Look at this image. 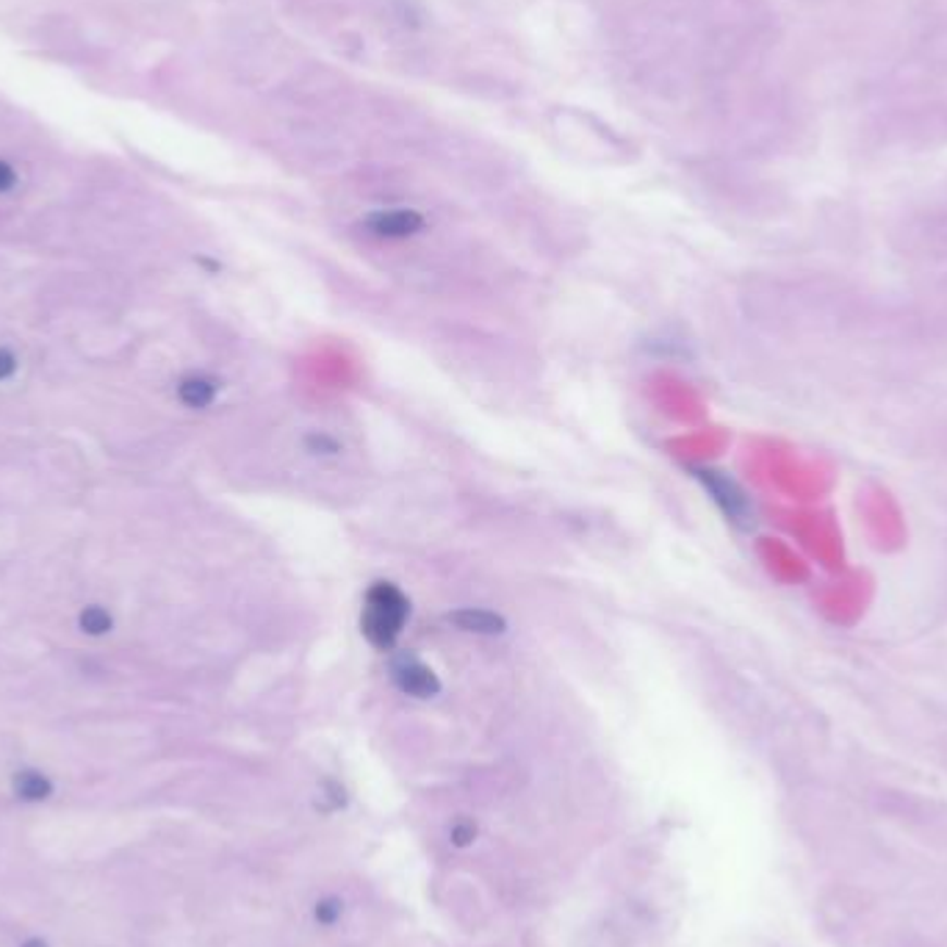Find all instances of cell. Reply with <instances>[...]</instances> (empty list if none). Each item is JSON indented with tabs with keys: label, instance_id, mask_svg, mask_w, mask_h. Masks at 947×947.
Masks as SVG:
<instances>
[{
	"label": "cell",
	"instance_id": "3",
	"mask_svg": "<svg viewBox=\"0 0 947 947\" xmlns=\"http://www.w3.org/2000/svg\"><path fill=\"white\" fill-rule=\"evenodd\" d=\"M391 679L402 692L414 696V699H432V696L441 692V681L432 674V668H427L425 662L410 654H402L399 660H394Z\"/></svg>",
	"mask_w": 947,
	"mask_h": 947
},
{
	"label": "cell",
	"instance_id": "7",
	"mask_svg": "<svg viewBox=\"0 0 947 947\" xmlns=\"http://www.w3.org/2000/svg\"><path fill=\"white\" fill-rule=\"evenodd\" d=\"M14 792H17L23 801H45V798L53 792V784L37 771H23L14 778Z\"/></svg>",
	"mask_w": 947,
	"mask_h": 947
},
{
	"label": "cell",
	"instance_id": "1",
	"mask_svg": "<svg viewBox=\"0 0 947 947\" xmlns=\"http://www.w3.org/2000/svg\"><path fill=\"white\" fill-rule=\"evenodd\" d=\"M410 618V602L394 582H374L366 593L360 631L374 649L389 651L399 640L402 626Z\"/></svg>",
	"mask_w": 947,
	"mask_h": 947
},
{
	"label": "cell",
	"instance_id": "8",
	"mask_svg": "<svg viewBox=\"0 0 947 947\" xmlns=\"http://www.w3.org/2000/svg\"><path fill=\"white\" fill-rule=\"evenodd\" d=\"M81 629L89 635H106L111 629V615L103 607H86L81 613Z\"/></svg>",
	"mask_w": 947,
	"mask_h": 947
},
{
	"label": "cell",
	"instance_id": "10",
	"mask_svg": "<svg viewBox=\"0 0 947 947\" xmlns=\"http://www.w3.org/2000/svg\"><path fill=\"white\" fill-rule=\"evenodd\" d=\"M14 183H17L14 170L7 164V161H0V195H3V192H9V188H14Z\"/></svg>",
	"mask_w": 947,
	"mask_h": 947
},
{
	"label": "cell",
	"instance_id": "9",
	"mask_svg": "<svg viewBox=\"0 0 947 947\" xmlns=\"http://www.w3.org/2000/svg\"><path fill=\"white\" fill-rule=\"evenodd\" d=\"M339 914H341V903L335 898L316 903V920H319V923H324V925L335 923V918H339Z\"/></svg>",
	"mask_w": 947,
	"mask_h": 947
},
{
	"label": "cell",
	"instance_id": "5",
	"mask_svg": "<svg viewBox=\"0 0 947 947\" xmlns=\"http://www.w3.org/2000/svg\"><path fill=\"white\" fill-rule=\"evenodd\" d=\"M446 620L460 631H471V635H502L507 629V620L502 615L491 613V610H455V613L446 615Z\"/></svg>",
	"mask_w": 947,
	"mask_h": 947
},
{
	"label": "cell",
	"instance_id": "6",
	"mask_svg": "<svg viewBox=\"0 0 947 947\" xmlns=\"http://www.w3.org/2000/svg\"><path fill=\"white\" fill-rule=\"evenodd\" d=\"M177 396H181L183 405L188 407H208L217 396V383L208 380V377H186L181 385H177Z\"/></svg>",
	"mask_w": 947,
	"mask_h": 947
},
{
	"label": "cell",
	"instance_id": "2",
	"mask_svg": "<svg viewBox=\"0 0 947 947\" xmlns=\"http://www.w3.org/2000/svg\"><path fill=\"white\" fill-rule=\"evenodd\" d=\"M699 477L706 485V491L712 493L717 507L729 516V521L742 524V527L753 521L751 502H748L746 491L735 480H729L723 471H699Z\"/></svg>",
	"mask_w": 947,
	"mask_h": 947
},
{
	"label": "cell",
	"instance_id": "4",
	"mask_svg": "<svg viewBox=\"0 0 947 947\" xmlns=\"http://www.w3.org/2000/svg\"><path fill=\"white\" fill-rule=\"evenodd\" d=\"M369 233L380 238H407L425 227V217L410 208H391V211H377L366 219Z\"/></svg>",
	"mask_w": 947,
	"mask_h": 947
},
{
	"label": "cell",
	"instance_id": "12",
	"mask_svg": "<svg viewBox=\"0 0 947 947\" xmlns=\"http://www.w3.org/2000/svg\"><path fill=\"white\" fill-rule=\"evenodd\" d=\"M14 366H17L14 364V355L0 346V380H7V377L14 371Z\"/></svg>",
	"mask_w": 947,
	"mask_h": 947
},
{
	"label": "cell",
	"instance_id": "11",
	"mask_svg": "<svg viewBox=\"0 0 947 947\" xmlns=\"http://www.w3.org/2000/svg\"><path fill=\"white\" fill-rule=\"evenodd\" d=\"M474 834H477V828L468 826V823H460V826L452 828V839H455L457 845H468L474 839Z\"/></svg>",
	"mask_w": 947,
	"mask_h": 947
},
{
	"label": "cell",
	"instance_id": "13",
	"mask_svg": "<svg viewBox=\"0 0 947 947\" xmlns=\"http://www.w3.org/2000/svg\"><path fill=\"white\" fill-rule=\"evenodd\" d=\"M23 947H48L42 939H28Z\"/></svg>",
	"mask_w": 947,
	"mask_h": 947
}]
</instances>
